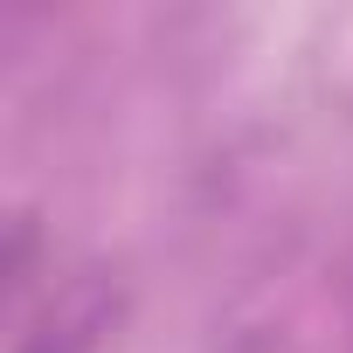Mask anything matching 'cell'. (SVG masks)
Returning a JSON list of instances; mask_svg holds the SVG:
<instances>
[{
    "label": "cell",
    "mask_w": 353,
    "mask_h": 353,
    "mask_svg": "<svg viewBox=\"0 0 353 353\" xmlns=\"http://www.w3.org/2000/svg\"><path fill=\"white\" fill-rule=\"evenodd\" d=\"M28 353H83V332L77 325H49V332L28 339Z\"/></svg>",
    "instance_id": "6da1fadb"
}]
</instances>
